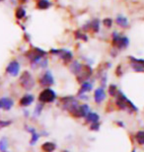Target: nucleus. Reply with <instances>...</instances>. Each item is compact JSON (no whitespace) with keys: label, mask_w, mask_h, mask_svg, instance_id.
I'll return each mask as SVG.
<instances>
[{"label":"nucleus","mask_w":144,"mask_h":152,"mask_svg":"<svg viewBox=\"0 0 144 152\" xmlns=\"http://www.w3.org/2000/svg\"><path fill=\"white\" fill-rule=\"evenodd\" d=\"M116 96H118L116 105H118V107L119 109H121V110H126V109L130 108L132 111H137V108L133 105V103H131L121 92H118Z\"/></svg>","instance_id":"nucleus-1"},{"label":"nucleus","mask_w":144,"mask_h":152,"mask_svg":"<svg viewBox=\"0 0 144 152\" xmlns=\"http://www.w3.org/2000/svg\"><path fill=\"white\" fill-rule=\"evenodd\" d=\"M60 102L62 103L63 109H65L69 112L70 114H74L76 110L79 107V103L77 100H75L73 97H65V98L61 99Z\"/></svg>","instance_id":"nucleus-2"},{"label":"nucleus","mask_w":144,"mask_h":152,"mask_svg":"<svg viewBox=\"0 0 144 152\" xmlns=\"http://www.w3.org/2000/svg\"><path fill=\"white\" fill-rule=\"evenodd\" d=\"M56 98V94L53 90L47 88L44 91H42L41 94L39 95V100L42 103H51L53 102Z\"/></svg>","instance_id":"nucleus-3"},{"label":"nucleus","mask_w":144,"mask_h":152,"mask_svg":"<svg viewBox=\"0 0 144 152\" xmlns=\"http://www.w3.org/2000/svg\"><path fill=\"white\" fill-rule=\"evenodd\" d=\"M20 82H21V85H22L26 90H31L34 86H35L34 78L32 77V75L27 71L24 72V73L22 74V76H21Z\"/></svg>","instance_id":"nucleus-4"},{"label":"nucleus","mask_w":144,"mask_h":152,"mask_svg":"<svg viewBox=\"0 0 144 152\" xmlns=\"http://www.w3.org/2000/svg\"><path fill=\"white\" fill-rule=\"evenodd\" d=\"M113 44H114L115 47L118 48H125L129 44V41L126 37H121L118 33L115 32L114 35H113Z\"/></svg>","instance_id":"nucleus-5"},{"label":"nucleus","mask_w":144,"mask_h":152,"mask_svg":"<svg viewBox=\"0 0 144 152\" xmlns=\"http://www.w3.org/2000/svg\"><path fill=\"white\" fill-rule=\"evenodd\" d=\"M91 74H92V68L88 65H84L82 66V69L78 73L77 79L79 80V82H85L88 80V78L90 77Z\"/></svg>","instance_id":"nucleus-6"},{"label":"nucleus","mask_w":144,"mask_h":152,"mask_svg":"<svg viewBox=\"0 0 144 152\" xmlns=\"http://www.w3.org/2000/svg\"><path fill=\"white\" fill-rule=\"evenodd\" d=\"M53 83H54V79L50 71L45 72L41 77V79H39V84L42 86H50V85H53Z\"/></svg>","instance_id":"nucleus-7"},{"label":"nucleus","mask_w":144,"mask_h":152,"mask_svg":"<svg viewBox=\"0 0 144 152\" xmlns=\"http://www.w3.org/2000/svg\"><path fill=\"white\" fill-rule=\"evenodd\" d=\"M6 71L12 76H16L20 71V64L16 60H13V61H11L8 64L7 68H6Z\"/></svg>","instance_id":"nucleus-8"},{"label":"nucleus","mask_w":144,"mask_h":152,"mask_svg":"<svg viewBox=\"0 0 144 152\" xmlns=\"http://www.w3.org/2000/svg\"><path fill=\"white\" fill-rule=\"evenodd\" d=\"M89 113H90V109H89L88 106L81 105V106H79L78 109L76 110V112L73 114V115H74V117H77V118H82V117H86Z\"/></svg>","instance_id":"nucleus-9"},{"label":"nucleus","mask_w":144,"mask_h":152,"mask_svg":"<svg viewBox=\"0 0 144 152\" xmlns=\"http://www.w3.org/2000/svg\"><path fill=\"white\" fill-rule=\"evenodd\" d=\"M13 101L10 98H2L0 99V110L9 111L13 107Z\"/></svg>","instance_id":"nucleus-10"},{"label":"nucleus","mask_w":144,"mask_h":152,"mask_svg":"<svg viewBox=\"0 0 144 152\" xmlns=\"http://www.w3.org/2000/svg\"><path fill=\"white\" fill-rule=\"evenodd\" d=\"M106 98V94H105V91H104L103 88H98V89L95 91V94H94V99L96 103L100 104L102 103L104 100Z\"/></svg>","instance_id":"nucleus-11"},{"label":"nucleus","mask_w":144,"mask_h":152,"mask_svg":"<svg viewBox=\"0 0 144 152\" xmlns=\"http://www.w3.org/2000/svg\"><path fill=\"white\" fill-rule=\"evenodd\" d=\"M51 53H56L59 54L60 58H62L64 60H70L72 58V53L69 50H51Z\"/></svg>","instance_id":"nucleus-12"},{"label":"nucleus","mask_w":144,"mask_h":152,"mask_svg":"<svg viewBox=\"0 0 144 152\" xmlns=\"http://www.w3.org/2000/svg\"><path fill=\"white\" fill-rule=\"evenodd\" d=\"M33 102H34V96L31 95V94H27V95H25L20 100V105L22 107H27V106L32 104Z\"/></svg>","instance_id":"nucleus-13"},{"label":"nucleus","mask_w":144,"mask_h":152,"mask_svg":"<svg viewBox=\"0 0 144 152\" xmlns=\"http://www.w3.org/2000/svg\"><path fill=\"white\" fill-rule=\"evenodd\" d=\"M85 118H86V121H87V123H92V124L99 121V118H100L99 115L96 114V113H91V112Z\"/></svg>","instance_id":"nucleus-14"},{"label":"nucleus","mask_w":144,"mask_h":152,"mask_svg":"<svg viewBox=\"0 0 144 152\" xmlns=\"http://www.w3.org/2000/svg\"><path fill=\"white\" fill-rule=\"evenodd\" d=\"M115 21H116V24L121 27H122V28H125V27H127V25H128L127 19L124 16H118Z\"/></svg>","instance_id":"nucleus-15"},{"label":"nucleus","mask_w":144,"mask_h":152,"mask_svg":"<svg viewBox=\"0 0 144 152\" xmlns=\"http://www.w3.org/2000/svg\"><path fill=\"white\" fill-rule=\"evenodd\" d=\"M56 144L53 143V142H45V143L42 144V150L45 151H48V152H50V151H53L54 149H56Z\"/></svg>","instance_id":"nucleus-16"},{"label":"nucleus","mask_w":144,"mask_h":152,"mask_svg":"<svg viewBox=\"0 0 144 152\" xmlns=\"http://www.w3.org/2000/svg\"><path fill=\"white\" fill-rule=\"evenodd\" d=\"M91 89H92V84L90 83V82L85 81L83 83V85L81 86V89H80V91H79V94H84V93L88 92V91H90Z\"/></svg>","instance_id":"nucleus-17"},{"label":"nucleus","mask_w":144,"mask_h":152,"mask_svg":"<svg viewBox=\"0 0 144 152\" xmlns=\"http://www.w3.org/2000/svg\"><path fill=\"white\" fill-rule=\"evenodd\" d=\"M38 7L42 10L48 9L50 7V2L48 0H39L38 1Z\"/></svg>","instance_id":"nucleus-18"},{"label":"nucleus","mask_w":144,"mask_h":152,"mask_svg":"<svg viewBox=\"0 0 144 152\" xmlns=\"http://www.w3.org/2000/svg\"><path fill=\"white\" fill-rule=\"evenodd\" d=\"M71 70L74 72L75 74H78L79 72H80V70L82 69V66H81V64L80 63H78V61H74L71 64Z\"/></svg>","instance_id":"nucleus-19"},{"label":"nucleus","mask_w":144,"mask_h":152,"mask_svg":"<svg viewBox=\"0 0 144 152\" xmlns=\"http://www.w3.org/2000/svg\"><path fill=\"white\" fill-rule=\"evenodd\" d=\"M90 28L92 29V31H94L95 33H97L100 29V22L99 20L95 19L94 21H92L90 23Z\"/></svg>","instance_id":"nucleus-20"},{"label":"nucleus","mask_w":144,"mask_h":152,"mask_svg":"<svg viewBox=\"0 0 144 152\" xmlns=\"http://www.w3.org/2000/svg\"><path fill=\"white\" fill-rule=\"evenodd\" d=\"M136 140H137V142H138L139 144H141V145H143L144 144V132H138L136 133Z\"/></svg>","instance_id":"nucleus-21"},{"label":"nucleus","mask_w":144,"mask_h":152,"mask_svg":"<svg viewBox=\"0 0 144 152\" xmlns=\"http://www.w3.org/2000/svg\"><path fill=\"white\" fill-rule=\"evenodd\" d=\"M26 16V11L23 8H18L16 10V17L17 19H23Z\"/></svg>","instance_id":"nucleus-22"},{"label":"nucleus","mask_w":144,"mask_h":152,"mask_svg":"<svg viewBox=\"0 0 144 152\" xmlns=\"http://www.w3.org/2000/svg\"><path fill=\"white\" fill-rule=\"evenodd\" d=\"M8 147V141L6 138H2L0 140V150H6Z\"/></svg>","instance_id":"nucleus-23"},{"label":"nucleus","mask_w":144,"mask_h":152,"mask_svg":"<svg viewBox=\"0 0 144 152\" xmlns=\"http://www.w3.org/2000/svg\"><path fill=\"white\" fill-rule=\"evenodd\" d=\"M29 130H30V132H32V140H31V143H35V142H37V140L39 139V134L33 129H31Z\"/></svg>","instance_id":"nucleus-24"},{"label":"nucleus","mask_w":144,"mask_h":152,"mask_svg":"<svg viewBox=\"0 0 144 152\" xmlns=\"http://www.w3.org/2000/svg\"><path fill=\"white\" fill-rule=\"evenodd\" d=\"M109 93L111 96H116V94H118V89H116L115 85H111V86H110Z\"/></svg>","instance_id":"nucleus-25"},{"label":"nucleus","mask_w":144,"mask_h":152,"mask_svg":"<svg viewBox=\"0 0 144 152\" xmlns=\"http://www.w3.org/2000/svg\"><path fill=\"white\" fill-rule=\"evenodd\" d=\"M103 24L107 27V28H110L113 24V21H112V19H110V18H107V19L103 21Z\"/></svg>","instance_id":"nucleus-26"},{"label":"nucleus","mask_w":144,"mask_h":152,"mask_svg":"<svg viewBox=\"0 0 144 152\" xmlns=\"http://www.w3.org/2000/svg\"><path fill=\"white\" fill-rule=\"evenodd\" d=\"M76 38H77V39H84V41H87L86 35H82L80 32H77V33H76Z\"/></svg>","instance_id":"nucleus-27"},{"label":"nucleus","mask_w":144,"mask_h":152,"mask_svg":"<svg viewBox=\"0 0 144 152\" xmlns=\"http://www.w3.org/2000/svg\"><path fill=\"white\" fill-rule=\"evenodd\" d=\"M99 127H100V124H99V121H97V123H93V124H92L91 129H93V130H98V129H99Z\"/></svg>","instance_id":"nucleus-28"},{"label":"nucleus","mask_w":144,"mask_h":152,"mask_svg":"<svg viewBox=\"0 0 144 152\" xmlns=\"http://www.w3.org/2000/svg\"><path fill=\"white\" fill-rule=\"evenodd\" d=\"M42 110V104H39V106H37V108H36V110H35L36 115H39V114H41Z\"/></svg>","instance_id":"nucleus-29"},{"label":"nucleus","mask_w":144,"mask_h":152,"mask_svg":"<svg viewBox=\"0 0 144 152\" xmlns=\"http://www.w3.org/2000/svg\"><path fill=\"white\" fill-rule=\"evenodd\" d=\"M11 121H0V127H3V126H8V124H10Z\"/></svg>","instance_id":"nucleus-30"},{"label":"nucleus","mask_w":144,"mask_h":152,"mask_svg":"<svg viewBox=\"0 0 144 152\" xmlns=\"http://www.w3.org/2000/svg\"><path fill=\"white\" fill-rule=\"evenodd\" d=\"M1 1H3V0H0V2H1Z\"/></svg>","instance_id":"nucleus-31"}]
</instances>
